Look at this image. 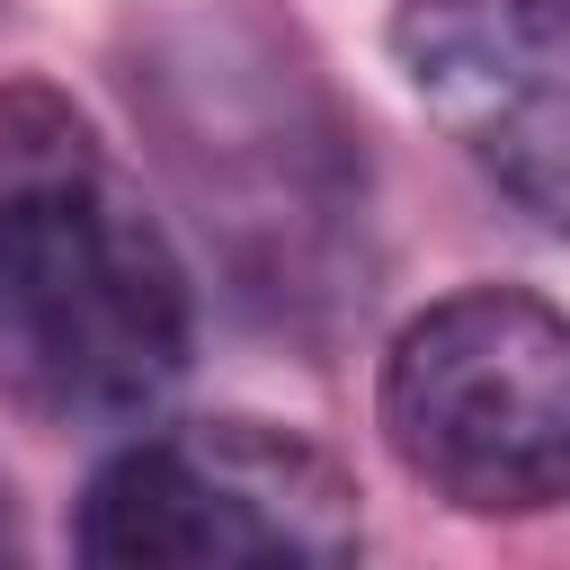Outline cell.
Returning <instances> with one entry per match:
<instances>
[{"mask_svg":"<svg viewBox=\"0 0 570 570\" xmlns=\"http://www.w3.org/2000/svg\"><path fill=\"white\" fill-rule=\"evenodd\" d=\"M196 356L187 267L53 80L0 89V392L45 428H134Z\"/></svg>","mask_w":570,"mask_h":570,"instance_id":"6da1fadb","label":"cell"},{"mask_svg":"<svg viewBox=\"0 0 570 570\" xmlns=\"http://www.w3.org/2000/svg\"><path fill=\"white\" fill-rule=\"evenodd\" d=\"M383 445L472 517H543L570 490V330L525 285L428 303L374 383Z\"/></svg>","mask_w":570,"mask_h":570,"instance_id":"7a4b0ae2","label":"cell"},{"mask_svg":"<svg viewBox=\"0 0 570 570\" xmlns=\"http://www.w3.org/2000/svg\"><path fill=\"white\" fill-rule=\"evenodd\" d=\"M71 543L98 570H330L365 543V525L356 481L312 436L267 419H187L89 472Z\"/></svg>","mask_w":570,"mask_h":570,"instance_id":"3957f363","label":"cell"},{"mask_svg":"<svg viewBox=\"0 0 570 570\" xmlns=\"http://www.w3.org/2000/svg\"><path fill=\"white\" fill-rule=\"evenodd\" d=\"M169 107V160L187 196L205 205V232L285 303L321 294L312 258L356 214L347 196V134L321 116V89L303 71H276L267 53H232L214 36V62H178Z\"/></svg>","mask_w":570,"mask_h":570,"instance_id":"277c9868","label":"cell"},{"mask_svg":"<svg viewBox=\"0 0 570 570\" xmlns=\"http://www.w3.org/2000/svg\"><path fill=\"white\" fill-rule=\"evenodd\" d=\"M428 116L534 214L570 205V18L561 0H392L383 27Z\"/></svg>","mask_w":570,"mask_h":570,"instance_id":"5b68a950","label":"cell"},{"mask_svg":"<svg viewBox=\"0 0 570 570\" xmlns=\"http://www.w3.org/2000/svg\"><path fill=\"white\" fill-rule=\"evenodd\" d=\"M18 552V508H9V481H0V561Z\"/></svg>","mask_w":570,"mask_h":570,"instance_id":"8992f818","label":"cell"}]
</instances>
